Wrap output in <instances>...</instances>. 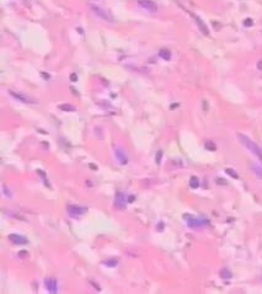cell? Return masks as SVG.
Masks as SVG:
<instances>
[{"mask_svg": "<svg viewBox=\"0 0 262 294\" xmlns=\"http://www.w3.org/2000/svg\"><path fill=\"white\" fill-rule=\"evenodd\" d=\"M102 263L106 265V266H108V267H116L117 263H118V260H116V259L114 260H106Z\"/></svg>", "mask_w": 262, "mask_h": 294, "instance_id": "cell-16", "label": "cell"}, {"mask_svg": "<svg viewBox=\"0 0 262 294\" xmlns=\"http://www.w3.org/2000/svg\"><path fill=\"white\" fill-rule=\"evenodd\" d=\"M9 240H10L12 244H15V245H25V244H27V239L23 235H20V234H10L9 235Z\"/></svg>", "mask_w": 262, "mask_h": 294, "instance_id": "cell-8", "label": "cell"}, {"mask_svg": "<svg viewBox=\"0 0 262 294\" xmlns=\"http://www.w3.org/2000/svg\"><path fill=\"white\" fill-rule=\"evenodd\" d=\"M114 154H116L117 160H118L121 164H127V162H128V157L125 155V153H124L121 148H116Z\"/></svg>", "mask_w": 262, "mask_h": 294, "instance_id": "cell-9", "label": "cell"}, {"mask_svg": "<svg viewBox=\"0 0 262 294\" xmlns=\"http://www.w3.org/2000/svg\"><path fill=\"white\" fill-rule=\"evenodd\" d=\"M138 5L149 12H156L158 11L156 4L154 1H151V0H138Z\"/></svg>", "mask_w": 262, "mask_h": 294, "instance_id": "cell-4", "label": "cell"}, {"mask_svg": "<svg viewBox=\"0 0 262 294\" xmlns=\"http://www.w3.org/2000/svg\"><path fill=\"white\" fill-rule=\"evenodd\" d=\"M3 192H4V195H5L7 198H11V197H12L11 191H9V188H7L5 185H3Z\"/></svg>", "mask_w": 262, "mask_h": 294, "instance_id": "cell-19", "label": "cell"}, {"mask_svg": "<svg viewBox=\"0 0 262 294\" xmlns=\"http://www.w3.org/2000/svg\"><path fill=\"white\" fill-rule=\"evenodd\" d=\"M186 220H187V224L191 226V228H201L204 223L202 222L201 219H197V218H186Z\"/></svg>", "mask_w": 262, "mask_h": 294, "instance_id": "cell-11", "label": "cell"}, {"mask_svg": "<svg viewBox=\"0 0 262 294\" xmlns=\"http://www.w3.org/2000/svg\"><path fill=\"white\" fill-rule=\"evenodd\" d=\"M159 57L162 58L164 60H170L171 59V52L166 48H162L159 51Z\"/></svg>", "mask_w": 262, "mask_h": 294, "instance_id": "cell-12", "label": "cell"}, {"mask_svg": "<svg viewBox=\"0 0 262 294\" xmlns=\"http://www.w3.org/2000/svg\"><path fill=\"white\" fill-rule=\"evenodd\" d=\"M19 256H27V252H25V251H23V252H20Z\"/></svg>", "mask_w": 262, "mask_h": 294, "instance_id": "cell-25", "label": "cell"}, {"mask_svg": "<svg viewBox=\"0 0 262 294\" xmlns=\"http://www.w3.org/2000/svg\"><path fill=\"white\" fill-rule=\"evenodd\" d=\"M127 202H128V197H127V195H124L123 192H118V193L116 195V199H114L116 207L124 208L125 204H127Z\"/></svg>", "mask_w": 262, "mask_h": 294, "instance_id": "cell-7", "label": "cell"}, {"mask_svg": "<svg viewBox=\"0 0 262 294\" xmlns=\"http://www.w3.org/2000/svg\"><path fill=\"white\" fill-rule=\"evenodd\" d=\"M252 168H254L252 170H254V171L257 173L258 176H261V177H262V169H261L260 166H256V165H252Z\"/></svg>", "mask_w": 262, "mask_h": 294, "instance_id": "cell-20", "label": "cell"}, {"mask_svg": "<svg viewBox=\"0 0 262 294\" xmlns=\"http://www.w3.org/2000/svg\"><path fill=\"white\" fill-rule=\"evenodd\" d=\"M225 172L228 173L229 176H231V177H234V179H239V175L236 173V171L235 170H233V169H230V168H228V169H225Z\"/></svg>", "mask_w": 262, "mask_h": 294, "instance_id": "cell-17", "label": "cell"}, {"mask_svg": "<svg viewBox=\"0 0 262 294\" xmlns=\"http://www.w3.org/2000/svg\"><path fill=\"white\" fill-rule=\"evenodd\" d=\"M76 74H71V81H76Z\"/></svg>", "mask_w": 262, "mask_h": 294, "instance_id": "cell-24", "label": "cell"}, {"mask_svg": "<svg viewBox=\"0 0 262 294\" xmlns=\"http://www.w3.org/2000/svg\"><path fill=\"white\" fill-rule=\"evenodd\" d=\"M161 155H162V151L159 150L158 154H156V162H158V164H160V161H161Z\"/></svg>", "mask_w": 262, "mask_h": 294, "instance_id": "cell-22", "label": "cell"}, {"mask_svg": "<svg viewBox=\"0 0 262 294\" xmlns=\"http://www.w3.org/2000/svg\"><path fill=\"white\" fill-rule=\"evenodd\" d=\"M205 148L208 149V150H212V151H214L215 149H216V145L212 142V140H207L205 142Z\"/></svg>", "mask_w": 262, "mask_h": 294, "instance_id": "cell-18", "label": "cell"}, {"mask_svg": "<svg viewBox=\"0 0 262 294\" xmlns=\"http://www.w3.org/2000/svg\"><path fill=\"white\" fill-rule=\"evenodd\" d=\"M257 69H258V70H262V60H260V62L257 63Z\"/></svg>", "mask_w": 262, "mask_h": 294, "instance_id": "cell-23", "label": "cell"}, {"mask_svg": "<svg viewBox=\"0 0 262 294\" xmlns=\"http://www.w3.org/2000/svg\"><path fill=\"white\" fill-rule=\"evenodd\" d=\"M219 274H220V277H222V278H224V279H230V278L233 277V273H231V271H230L229 268H227V267L222 268V270H220V272H219Z\"/></svg>", "mask_w": 262, "mask_h": 294, "instance_id": "cell-13", "label": "cell"}, {"mask_svg": "<svg viewBox=\"0 0 262 294\" xmlns=\"http://www.w3.org/2000/svg\"><path fill=\"white\" fill-rule=\"evenodd\" d=\"M90 7H91L92 12H94L96 16L100 17V19H102V20H105V21H110V22L113 21L112 15L108 12V11H106L105 9H102V7H100V6H95V5H91Z\"/></svg>", "mask_w": 262, "mask_h": 294, "instance_id": "cell-2", "label": "cell"}, {"mask_svg": "<svg viewBox=\"0 0 262 294\" xmlns=\"http://www.w3.org/2000/svg\"><path fill=\"white\" fill-rule=\"evenodd\" d=\"M44 286L49 293H57L58 292V282L56 278H46L44 279Z\"/></svg>", "mask_w": 262, "mask_h": 294, "instance_id": "cell-6", "label": "cell"}, {"mask_svg": "<svg viewBox=\"0 0 262 294\" xmlns=\"http://www.w3.org/2000/svg\"><path fill=\"white\" fill-rule=\"evenodd\" d=\"M244 25H245L246 27H250V26L254 25V21H252V19H246L245 21H244Z\"/></svg>", "mask_w": 262, "mask_h": 294, "instance_id": "cell-21", "label": "cell"}, {"mask_svg": "<svg viewBox=\"0 0 262 294\" xmlns=\"http://www.w3.org/2000/svg\"><path fill=\"white\" fill-rule=\"evenodd\" d=\"M67 210H68V213H69V215H71V217H80V215H83V214H85L86 213V210H87V208L86 207H84V206H78V204H69L68 207H67Z\"/></svg>", "mask_w": 262, "mask_h": 294, "instance_id": "cell-3", "label": "cell"}, {"mask_svg": "<svg viewBox=\"0 0 262 294\" xmlns=\"http://www.w3.org/2000/svg\"><path fill=\"white\" fill-rule=\"evenodd\" d=\"M59 110H62V111H67V112H73L75 111V107L73 105H69V104H63V105H59L58 106Z\"/></svg>", "mask_w": 262, "mask_h": 294, "instance_id": "cell-14", "label": "cell"}, {"mask_svg": "<svg viewBox=\"0 0 262 294\" xmlns=\"http://www.w3.org/2000/svg\"><path fill=\"white\" fill-rule=\"evenodd\" d=\"M193 16V19L196 20V24H197V26L200 27V30H201V32L202 33H204V35H208L209 33V30H208V27L205 26V24L200 19L198 16H196V15H192Z\"/></svg>", "mask_w": 262, "mask_h": 294, "instance_id": "cell-10", "label": "cell"}, {"mask_svg": "<svg viewBox=\"0 0 262 294\" xmlns=\"http://www.w3.org/2000/svg\"><path fill=\"white\" fill-rule=\"evenodd\" d=\"M189 187L191 188H198L200 187V180H198L196 176L191 177V180H189Z\"/></svg>", "mask_w": 262, "mask_h": 294, "instance_id": "cell-15", "label": "cell"}, {"mask_svg": "<svg viewBox=\"0 0 262 294\" xmlns=\"http://www.w3.org/2000/svg\"><path fill=\"white\" fill-rule=\"evenodd\" d=\"M9 94H10V96H12L15 100L20 101V102H23V104H36V101L29 96H26L23 94H20V93H16V91H9Z\"/></svg>", "mask_w": 262, "mask_h": 294, "instance_id": "cell-5", "label": "cell"}, {"mask_svg": "<svg viewBox=\"0 0 262 294\" xmlns=\"http://www.w3.org/2000/svg\"><path fill=\"white\" fill-rule=\"evenodd\" d=\"M238 138H239V140L241 142V144L245 145L246 149H249L252 154L256 155V157H257V158L261 160V162H262V149L260 148V146H258L255 142H252L250 138H249L247 135H245V134L239 133V134H238Z\"/></svg>", "mask_w": 262, "mask_h": 294, "instance_id": "cell-1", "label": "cell"}]
</instances>
